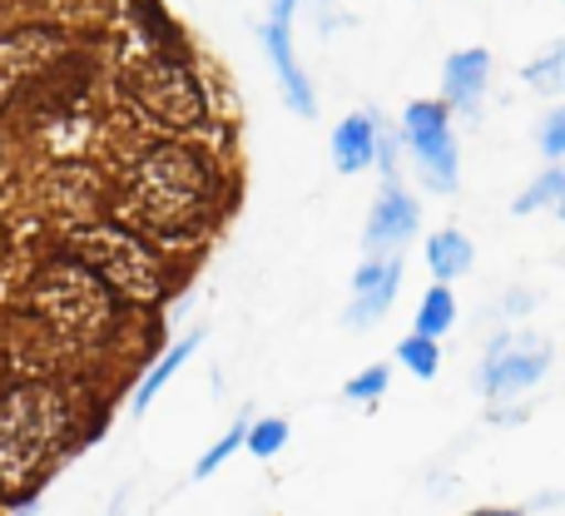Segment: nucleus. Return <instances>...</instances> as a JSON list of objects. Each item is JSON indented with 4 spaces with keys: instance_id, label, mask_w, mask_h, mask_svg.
<instances>
[{
    "instance_id": "4be33fe9",
    "label": "nucleus",
    "mask_w": 565,
    "mask_h": 516,
    "mask_svg": "<svg viewBox=\"0 0 565 516\" xmlns=\"http://www.w3.org/2000/svg\"><path fill=\"white\" fill-rule=\"evenodd\" d=\"M541 155H546L551 165L565 155V109H551L546 125H541Z\"/></svg>"
},
{
    "instance_id": "f03ea898",
    "label": "nucleus",
    "mask_w": 565,
    "mask_h": 516,
    "mask_svg": "<svg viewBox=\"0 0 565 516\" xmlns=\"http://www.w3.org/2000/svg\"><path fill=\"white\" fill-rule=\"evenodd\" d=\"M70 412L55 388H20L0 402V482L25 487L65 442Z\"/></svg>"
},
{
    "instance_id": "a878e982",
    "label": "nucleus",
    "mask_w": 565,
    "mask_h": 516,
    "mask_svg": "<svg viewBox=\"0 0 565 516\" xmlns=\"http://www.w3.org/2000/svg\"><path fill=\"white\" fill-rule=\"evenodd\" d=\"M20 516H35V507H25V512H20Z\"/></svg>"
},
{
    "instance_id": "1a4fd4ad",
    "label": "nucleus",
    "mask_w": 565,
    "mask_h": 516,
    "mask_svg": "<svg viewBox=\"0 0 565 516\" xmlns=\"http://www.w3.org/2000/svg\"><path fill=\"white\" fill-rule=\"evenodd\" d=\"M258 45H264L268 65H274L288 109L298 119H312V115H318V89H312L308 70L298 65V50H292V25H274V20H264V25H258Z\"/></svg>"
},
{
    "instance_id": "9d476101",
    "label": "nucleus",
    "mask_w": 565,
    "mask_h": 516,
    "mask_svg": "<svg viewBox=\"0 0 565 516\" xmlns=\"http://www.w3.org/2000/svg\"><path fill=\"white\" fill-rule=\"evenodd\" d=\"M402 288V254L367 259L352 273V303H348V328H372L382 313L392 308Z\"/></svg>"
},
{
    "instance_id": "5701e85b",
    "label": "nucleus",
    "mask_w": 565,
    "mask_h": 516,
    "mask_svg": "<svg viewBox=\"0 0 565 516\" xmlns=\"http://www.w3.org/2000/svg\"><path fill=\"white\" fill-rule=\"evenodd\" d=\"M298 6L312 10V20H318L322 35H332V30L342 25V0H298Z\"/></svg>"
},
{
    "instance_id": "4468645a",
    "label": "nucleus",
    "mask_w": 565,
    "mask_h": 516,
    "mask_svg": "<svg viewBox=\"0 0 565 516\" xmlns=\"http://www.w3.org/2000/svg\"><path fill=\"white\" fill-rule=\"evenodd\" d=\"M471 263H477V249H471V239L461 234V229H441V234L427 239V268L437 283L461 278Z\"/></svg>"
},
{
    "instance_id": "dca6fc26",
    "label": "nucleus",
    "mask_w": 565,
    "mask_h": 516,
    "mask_svg": "<svg viewBox=\"0 0 565 516\" xmlns=\"http://www.w3.org/2000/svg\"><path fill=\"white\" fill-rule=\"evenodd\" d=\"M561 199H565V175H561L556 165H551L546 175H541L536 185H531L526 194H521L516 204H511V214H521V219H526V214H536V209H556Z\"/></svg>"
},
{
    "instance_id": "2eb2a0df",
    "label": "nucleus",
    "mask_w": 565,
    "mask_h": 516,
    "mask_svg": "<svg viewBox=\"0 0 565 516\" xmlns=\"http://www.w3.org/2000/svg\"><path fill=\"white\" fill-rule=\"evenodd\" d=\"M451 323H457V298H451V283H431V288L422 293L417 333H422V338H441Z\"/></svg>"
},
{
    "instance_id": "f257e3e1",
    "label": "nucleus",
    "mask_w": 565,
    "mask_h": 516,
    "mask_svg": "<svg viewBox=\"0 0 565 516\" xmlns=\"http://www.w3.org/2000/svg\"><path fill=\"white\" fill-rule=\"evenodd\" d=\"M214 204V179H209L204 159L194 149L159 145L139 159L135 169V214L145 219L154 234L184 239L209 219Z\"/></svg>"
},
{
    "instance_id": "6ab92c4d",
    "label": "nucleus",
    "mask_w": 565,
    "mask_h": 516,
    "mask_svg": "<svg viewBox=\"0 0 565 516\" xmlns=\"http://www.w3.org/2000/svg\"><path fill=\"white\" fill-rule=\"evenodd\" d=\"M244 432H248V412H244V418H238V422H234V428H228V432H224V438H218V442H214V447H209V452H204V457H199V462H194V482H204V477H209V472H218V467H224V462H228V457H234V452H238V447H244Z\"/></svg>"
},
{
    "instance_id": "a211bd4d",
    "label": "nucleus",
    "mask_w": 565,
    "mask_h": 516,
    "mask_svg": "<svg viewBox=\"0 0 565 516\" xmlns=\"http://www.w3.org/2000/svg\"><path fill=\"white\" fill-rule=\"evenodd\" d=\"M526 85L541 89V95H561V85H565V45H551L541 60H531Z\"/></svg>"
},
{
    "instance_id": "20e7f679",
    "label": "nucleus",
    "mask_w": 565,
    "mask_h": 516,
    "mask_svg": "<svg viewBox=\"0 0 565 516\" xmlns=\"http://www.w3.org/2000/svg\"><path fill=\"white\" fill-rule=\"evenodd\" d=\"M402 139L412 149L422 185L437 189V194H457L461 155H457V135H451V109L441 99H412L402 109Z\"/></svg>"
},
{
    "instance_id": "393cba45",
    "label": "nucleus",
    "mask_w": 565,
    "mask_h": 516,
    "mask_svg": "<svg viewBox=\"0 0 565 516\" xmlns=\"http://www.w3.org/2000/svg\"><path fill=\"white\" fill-rule=\"evenodd\" d=\"M471 516H521V512H471Z\"/></svg>"
},
{
    "instance_id": "7ed1b4c3",
    "label": "nucleus",
    "mask_w": 565,
    "mask_h": 516,
    "mask_svg": "<svg viewBox=\"0 0 565 516\" xmlns=\"http://www.w3.org/2000/svg\"><path fill=\"white\" fill-rule=\"evenodd\" d=\"M75 254L85 259V268L95 273L99 283H109V288L129 293V298H139V303L164 293V268L149 254V244H139L135 234H125V229H115V224L79 229Z\"/></svg>"
},
{
    "instance_id": "6e6552de",
    "label": "nucleus",
    "mask_w": 565,
    "mask_h": 516,
    "mask_svg": "<svg viewBox=\"0 0 565 516\" xmlns=\"http://www.w3.org/2000/svg\"><path fill=\"white\" fill-rule=\"evenodd\" d=\"M417 224H422L417 199H412L397 179H387L382 194H377V204H372V214H367V229H362V249H367V259L397 254V249L417 234Z\"/></svg>"
},
{
    "instance_id": "423d86ee",
    "label": "nucleus",
    "mask_w": 565,
    "mask_h": 516,
    "mask_svg": "<svg viewBox=\"0 0 565 516\" xmlns=\"http://www.w3.org/2000/svg\"><path fill=\"white\" fill-rule=\"evenodd\" d=\"M551 372V343L536 333H501L491 352L481 358V392L487 398H511V392L536 388Z\"/></svg>"
},
{
    "instance_id": "f3484780",
    "label": "nucleus",
    "mask_w": 565,
    "mask_h": 516,
    "mask_svg": "<svg viewBox=\"0 0 565 516\" xmlns=\"http://www.w3.org/2000/svg\"><path fill=\"white\" fill-rule=\"evenodd\" d=\"M397 362H402L407 372H417V378H437V368H441L437 338H422V333L402 338V343H397Z\"/></svg>"
},
{
    "instance_id": "39448f33",
    "label": "nucleus",
    "mask_w": 565,
    "mask_h": 516,
    "mask_svg": "<svg viewBox=\"0 0 565 516\" xmlns=\"http://www.w3.org/2000/svg\"><path fill=\"white\" fill-rule=\"evenodd\" d=\"M125 89L135 95V105L145 109L149 119H159V125H169V129H189L204 119V89L169 55H154V60H145V65H135V75H125Z\"/></svg>"
},
{
    "instance_id": "ddd939ff",
    "label": "nucleus",
    "mask_w": 565,
    "mask_h": 516,
    "mask_svg": "<svg viewBox=\"0 0 565 516\" xmlns=\"http://www.w3.org/2000/svg\"><path fill=\"white\" fill-rule=\"evenodd\" d=\"M199 343H204V328L184 333V338H179V343H174V348H169V352H164V358H159V362H154V368H149V372H145V382H139V388H135V402H129V412H135V418H145V412H149V402H154V398H159V392H164V388H169V378H174V372H179V368H184V362H189V358H194V348H199Z\"/></svg>"
},
{
    "instance_id": "f8f14e48",
    "label": "nucleus",
    "mask_w": 565,
    "mask_h": 516,
    "mask_svg": "<svg viewBox=\"0 0 565 516\" xmlns=\"http://www.w3.org/2000/svg\"><path fill=\"white\" fill-rule=\"evenodd\" d=\"M377 115L372 109H352L348 119H342L338 129H332V165H338V175H362V169H372V159H377Z\"/></svg>"
},
{
    "instance_id": "aec40b11",
    "label": "nucleus",
    "mask_w": 565,
    "mask_h": 516,
    "mask_svg": "<svg viewBox=\"0 0 565 516\" xmlns=\"http://www.w3.org/2000/svg\"><path fill=\"white\" fill-rule=\"evenodd\" d=\"M387 378H392V372L382 368V362H372V368H362L358 378H348L342 398H348V402H377L382 392H387Z\"/></svg>"
},
{
    "instance_id": "b1692460",
    "label": "nucleus",
    "mask_w": 565,
    "mask_h": 516,
    "mask_svg": "<svg viewBox=\"0 0 565 516\" xmlns=\"http://www.w3.org/2000/svg\"><path fill=\"white\" fill-rule=\"evenodd\" d=\"M292 15H298V0H268V20L274 25H292Z\"/></svg>"
},
{
    "instance_id": "0eeeda50",
    "label": "nucleus",
    "mask_w": 565,
    "mask_h": 516,
    "mask_svg": "<svg viewBox=\"0 0 565 516\" xmlns=\"http://www.w3.org/2000/svg\"><path fill=\"white\" fill-rule=\"evenodd\" d=\"M40 308L60 323V328H95V323L109 318V298H105V283L85 268V263H65V268L45 273L35 288Z\"/></svg>"
},
{
    "instance_id": "9b49d317",
    "label": "nucleus",
    "mask_w": 565,
    "mask_h": 516,
    "mask_svg": "<svg viewBox=\"0 0 565 516\" xmlns=\"http://www.w3.org/2000/svg\"><path fill=\"white\" fill-rule=\"evenodd\" d=\"M487 85H491V50L487 45L451 50L447 65H441V105L461 109V115H477Z\"/></svg>"
},
{
    "instance_id": "412c9836",
    "label": "nucleus",
    "mask_w": 565,
    "mask_h": 516,
    "mask_svg": "<svg viewBox=\"0 0 565 516\" xmlns=\"http://www.w3.org/2000/svg\"><path fill=\"white\" fill-rule=\"evenodd\" d=\"M244 442H248V452H254V457H274L282 442H288V422H278V418L254 422V428L244 432Z\"/></svg>"
}]
</instances>
